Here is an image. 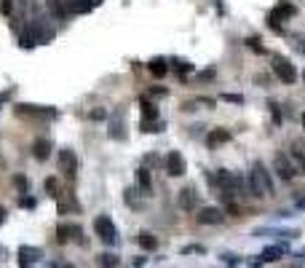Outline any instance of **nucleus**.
<instances>
[{
  "instance_id": "obj_1",
  "label": "nucleus",
  "mask_w": 305,
  "mask_h": 268,
  "mask_svg": "<svg viewBox=\"0 0 305 268\" xmlns=\"http://www.w3.org/2000/svg\"><path fill=\"white\" fill-rule=\"evenodd\" d=\"M94 231H97V236L105 244H110V247H113V244H118V231H115V223L107 215H99L97 220H94Z\"/></svg>"
},
{
  "instance_id": "obj_2",
  "label": "nucleus",
  "mask_w": 305,
  "mask_h": 268,
  "mask_svg": "<svg viewBox=\"0 0 305 268\" xmlns=\"http://www.w3.org/2000/svg\"><path fill=\"white\" fill-rule=\"evenodd\" d=\"M273 73H276V78L281 83H294L297 81V70L289 59L284 57H273Z\"/></svg>"
},
{
  "instance_id": "obj_3",
  "label": "nucleus",
  "mask_w": 305,
  "mask_h": 268,
  "mask_svg": "<svg viewBox=\"0 0 305 268\" xmlns=\"http://www.w3.org/2000/svg\"><path fill=\"white\" fill-rule=\"evenodd\" d=\"M294 17V6L292 3H281L278 9H273L268 14V27L273 33H281V19H292Z\"/></svg>"
},
{
  "instance_id": "obj_4",
  "label": "nucleus",
  "mask_w": 305,
  "mask_h": 268,
  "mask_svg": "<svg viewBox=\"0 0 305 268\" xmlns=\"http://www.w3.org/2000/svg\"><path fill=\"white\" fill-rule=\"evenodd\" d=\"M273 167H276V172H278V177L284 180V183H289L294 175H297V169H294V164L286 159V153H276L273 156Z\"/></svg>"
},
{
  "instance_id": "obj_5",
  "label": "nucleus",
  "mask_w": 305,
  "mask_h": 268,
  "mask_svg": "<svg viewBox=\"0 0 305 268\" xmlns=\"http://www.w3.org/2000/svg\"><path fill=\"white\" fill-rule=\"evenodd\" d=\"M252 172H254L257 183L262 185V191H265V196H273V193H276V188H273V177H270V172H268V167H265L262 161H254V167H252Z\"/></svg>"
},
{
  "instance_id": "obj_6",
  "label": "nucleus",
  "mask_w": 305,
  "mask_h": 268,
  "mask_svg": "<svg viewBox=\"0 0 305 268\" xmlns=\"http://www.w3.org/2000/svg\"><path fill=\"white\" fill-rule=\"evenodd\" d=\"M75 169H78V159H75V153L73 151H59V172L65 177H75Z\"/></svg>"
},
{
  "instance_id": "obj_7",
  "label": "nucleus",
  "mask_w": 305,
  "mask_h": 268,
  "mask_svg": "<svg viewBox=\"0 0 305 268\" xmlns=\"http://www.w3.org/2000/svg\"><path fill=\"white\" fill-rule=\"evenodd\" d=\"M195 220H198L201 225H220L225 215H222V209H217V207H203L198 215H195Z\"/></svg>"
},
{
  "instance_id": "obj_8",
  "label": "nucleus",
  "mask_w": 305,
  "mask_h": 268,
  "mask_svg": "<svg viewBox=\"0 0 305 268\" xmlns=\"http://www.w3.org/2000/svg\"><path fill=\"white\" fill-rule=\"evenodd\" d=\"M166 172L171 177H182L185 175V159H182V153H179V151H171L166 156Z\"/></svg>"
},
{
  "instance_id": "obj_9",
  "label": "nucleus",
  "mask_w": 305,
  "mask_h": 268,
  "mask_svg": "<svg viewBox=\"0 0 305 268\" xmlns=\"http://www.w3.org/2000/svg\"><path fill=\"white\" fill-rule=\"evenodd\" d=\"M70 239H81V228L73 225V223H62L57 228V241L59 244H67Z\"/></svg>"
},
{
  "instance_id": "obj_10",
  "label": "nucleus",
  "mask_w": 305,
  "mask_h": 268,
  "mask_svg": "<svg viewBox=\"0 0 305 268\" xmlns=\"http://www.w3.org/2000/svg\"><path fill=\"white\" fill-rule=\"evenodd\" d=\"M33 156L38 161H46L51 156V140H46V137H41V140H35L33 143Z\"/></svg>"
},
{
  "instance_id": "obj_11",
  "label": "nucleus",
  "mask_w": 305,
  "mask_h": 268,
  "mask_svg": "<svg viewBox=\"0 0 305 268\" xmlns=\"http://www.w3.org/2000/svg\"><path fill=\"white\" fill-rule=\"evenodd\" d=\"M177 201H179V207H182V209H195V204H198V193H195L193 188H182Z\"/></svg>"
},
{
  "instance_id": "obj_12",
  "label": "nucleus",
  "mask_w": 305,
  "mask_h": 268,
  "mask_svg": "<svg viewBox=\"0 0 305 268\" xmlns=\"http://www.w3.org/2000/svg\"><path fill=\"white\" fill-rule=\"evenodd\" d=\"M246 196H252L254 201H260L265 191H262V185L257 183V177H254V172H249V177H246Z\"/></svg>"
},
{
  "instance_id": "obj_13",
  "label": "nucleus",
  "mask_w": 305,
  "mask_h": 268,
  "mask_svg": "<svg viewBox=\"0 0 305 268\" xmlns=\"http://www.w3.org/2000/svg\"><path fill=\"white\" fill-rule=\"evenodd\" d=\"M17 113L19 115H33V118H49V115H54V110H41L35 105H17Z\"/></svg>"
},
{
  "instance_id": "obj_14",
  "label": "nucleus",
  "mask_w": 305,
  "mask_h": 268,
  "mask_svg": "<svg viewBox=\"0 0 305 268\" xmlns=\"http://www.w3.org/2000/svg\"><path fill=\"white\" fill-rule=\"evenodd\" d=\"M228 140H230V131H228V129H214V131H209L206 145H209V148H217V145L228 143Z\"/></svg>"
},
{
  "instance_id": "obj_15",
  "label": "nucleus",
  "mask_w": 305,
  "mask_h": 268,
  "mask_svg": "<svg viewBox=\"0 0 305 268\" xmlns=\"http://www.w3.org/2000/svg\"><path fill=\"white\" fill-rule=\"evenodd\" d=\"M147 70H150V75H155V78H163L169 73V65H166V59L163 57H155V59H150V65H147Z\"/></svg>"
},
{
  "instance_id": "obj_16",
  "label": "nucleus",
  "mask_w": 305,
  "mask_h": 268,
  "mask_svg": "<svg viewBox=\"0 0 305 268\" xmlns=\"http://www.w3.org/2000/svg\"><path fill=\"white\" fill-rule=\"evenodd\" d=\"M139 107H142V121H158V107H155L150 99H142Z\"/></svg>"
},
{
  "instance_id": "obj_17",
  "label": "nucleus",
  "mask_w": 305,
  "mask_h": 268,
  "mask_svg": "<svg viewBox=\"0 0 305 268\" xmlns=\"http://www.w3.org/2000/svg\"><path fill=\"white\" fill-rule=\"evenodd\" d=\"M139 247H142V249H147V252H153V249H158V239H155V236L153 233H147V231H142V233H139Z\"/></svg>"
},
{
  "instance_id": "obj_18",
  "label": "nucleus",
  "mask_w": 305,
  "mask_h": 268,
  "mask_svg": "<svg viewBox=\"0 0 305 268\" xmlns=\"http://www.w3.org/2000/svg\"><path fill=\"white\" fill-rule=\"evenodd\" d=\"M284 252H286V247H268V249L262 252L260 260H262V263H276V260H281Z\"/></svg>"
},
{
  "instance_id": "obj_19",
  "label": "nucleus",
  "mask_w": 305,
  "mask_h": 268,
  "mask_svg": "<svg viewBox=\"0 0 305 268\" xmlns=\"http://www.w3.org/2000/svg\"><path fill=\"white\" fill-rule=\"evenodd\" d=\"M137 183H139V188H142L145 193H150V188H153V180H150V172H147L145 167H142V169H137Z\"/></svg>"
},
{
  "instance_id": "obj_20",
  "label": "nucleus",
  "mask_w": 305,
  "mask_h": 268,
  "mask_svg": "<svg viewBox=\"0 0 305 268\" xmlns=\"http://www.w3.org/2000/svg\"><path fill=\"white\" fill-rule=\"evenodd\" d=\"M46 6H49V11H51L57 19H65V17H67V11H65V6H62V0H46Z\"/></svg>"
},
{
  "instance_id": "obj_21",
  "label": "nucleus",
  "mask_w": 305,
  "mask_h": 268,
  "mask_svg": "<svg viewBox=\"0 0 305 268\" xmlns=\"http://www.w3.org/2000/svg\"><path fill=\"white\" fill-rule=\"evenodd\" d=\"M118 255H113V252H105V255H99V265L102 268H118Z\"/></svg>"
},
{
  "instance_id": "obj_22",
  "label": "nucleus",
  "mask_w": 305,
  "mask_h": 268,
  "mask_svg": "<svg viewBox=\"0 0 305 268\" xmlns=\"http://www.w3.org/2000/svg\"><path fill=\"white\" fill-rule=\"evenodd\" d=\"M110 137H113V140H123V137H126V134H123L121 121H113V123H110Z\"/></svg>"
},
{
  "instance_id": "obj_23",
  "label": "nucleus",
  "mask_w": 305,
  "mask_h": 268,
  "mask_svg": "<svg viewBox=\"0 0 305 268\" xmlns=\"http://www.w3.org/2000/svg\"><path fill=\"white\" fill-rule=\"evenodd\" d=\"M161 129H163L161 121H142V131H150L153 134V131H161Z\"/></svg>"
},
{
  "instance_id": "obj_24",
  "label": "nucleus",
  "mask_w": 305,
  "mask_h": 268,
  "mask_svg": "<svg viewBox=\"0 0 305 268\" xmlns=\"http://www.w3.org/2000/svg\"><path fill=\"white\" fill-rule=\"evenodd\" d=\"M22 255L25 257H30V260H41V249H30V247H22Z\"/></svg>"
},
{
  "instance_id": "obj_25",
  "label": "nucleus",
  "mask_w": 305,
  "mask_h": 268,
  "mask_svg": "<svg viewBox=\"0 0 305 268\" xmlns=\"http://www.w3.org/2000/svg\"><path fill=\"white\" fill-rule=\"evenodd\" d=\"M14 185H17L22 193H27V177H25V175H17V177H14Z\"/></svg>"
},
{
  "instance_id": "obj_26",
  "label": "nucleus",
  "mask_w": 305,
  "mask_h": 268,
  "mask_svg": "<svg viewBox=\"0 0 305 268\" xmlns=\"http://www.w3.org/2000/svg\"><path fill=\"white\" fill-rule=\"evenodd\" d=\"M57 188H59V185H57V180H54V177L46 180V191H49V196H59V193H57Z\"/></svg>"
},
{
  "instance_id": "obj_27",
  "label": "nucleus",
  "mask_w": 305,
  "mask_h": 268,
  "mask_svg": "<svg viewBox=\"0 0 305 268\" xmlns=\"http://www.w3.org/2000/svg\"><path fill=\"white\" fill-rule=\"evenodd\" d=\"M177 70H179V75H185V73H190V70H193V65H190V62H177Z\"/></svg>"
},
{
  "instance_id": "obj_28",
  "label": "nucleus",
  "mask_w": 305,
  "mask_h": 268,
  "mask_svg": "<svg viewBox=\"0 0 305 268\" xmlns=\"http://www.w3.org/2000/svg\"><path fill=\"white\" fill-rule=\"evenodd\" d=\"M14 11V0H3L0 3V14H11Z\"/></svg>"
},
{
  "instance_id": "obj_29",
  "label": "nucleus",
  "mask_w": 305,
  "mask_h": 268,
  "mask_svg": "<svg viewBox=\"0 0 305 268\" xmlns=\"http://www.w3.org/2000/svg\"><path fill=\"white\" fill-rule=\"evenodd\" d=\"M246 46H249V49H254L257 54H262V46H260V41H257V38H249Z\"/></svg>"
},
{
  "instance_id": "obj_30",
  "label": "nucleus",
  "mask_w": 305,
  "mask_h": 268,
  "mask_svg": "<svg viewBox=\"0 0 305 268\" xmlns=\"http://www.w3.org/2000/svg\"><path fill=\"white\" fill-rule=\"evenodd\" d=\"M222 99H225V102H244V97H241V94H222Z\"/></svg>"
},
{
  "instance_id": "obj_31",
  "label": "nucleus",
  "mask_w": 305,
  "mask_h": 268,
  "mask_svg": "<svg viewBox=\"0 0 305 268\" xmlns=\"http://www.w3.org/2000/svg\"><path fill=\"white\" fill-rule=\"evenodd\" d=\"M89 115L94 118V121H102V118H105V110H91Z\"/></svg>"
},
{
  "instance_id": "obj_32",
  "label": "nucleus",
  "mask_w": 305,
  "mask_h": 268,
  "mask_svg": "<svg viewBox=\"0 0 305 268\" xmlns=\"http://www.w3.org/2000/svg\"><path fill=\"white\" fill-rule=\"evenodd\" d=\"M22 207H25V209H33V207H35V201L30 199V196H25V199H22Z\"/></svg>"
},
{
  "instance_id": "obj_33",
  "label": "nucleus",
  "mask_w": 305,
  "mask_h": 268,
  "mask_svg": "<svg viewBox=\"0 0 305 268\" xmlns=\"http://www.w3.org/2000/svg\"><path fill=\"white\" fill-rule=\"evenodd\" d=\"M209 78H214V70H206V73H201V81H209Z\"/></svg>"
},
{
  "instance_id": "obj_34",
  "label": "nucleus",
  "mask_w": 305,
  "mask_h": 268,
  "mask_svg": "<svg viewBox=\"0 0 305 268\" xmlns=\"http://www.w3.org/2000/svg\"><path fill=\"white\" fill-rule=\"evenodd\" d=\"M54 268H75V265H70V263H59V265H54Z\"/></svg>"
},
{
  "instance_id": "obj_35",
  "label": "nucleus",
  "mask_w": 305,
  "mask_h": 268,
  "mask_svg": "<svg viewBox=\"0 0 305 268\" xmlns=\"http://www.w3.org/2000/svg\"><path fill=\"white\" fill-rule=\"evenodd\" d=\"M3 220H6V209L0 207V223H3Z\"/></svg>"
},
{
  "instance_id": "obj_36",
  "label": "nucleus",
  "mask_w": 305,
  "mask_h": 268,
  "mask_svg": "<svg viewBox=\"0 0 305 268\" xmlns=\"http://www.w3.org/2000/svg\"><path fill=\"white\" fill-rule=\"evenodd\" d=\"M302 129H305V113H302Z\"/></svg>"
},
{
  "instance_id": "obj_37",
  "label": "nucleus",
  "mask_w": 305,
  "mask_h": 268,
  "mask_svg": "<svg viewBox=\"0 0 305 268\" xmlns=\"http://www.w3.org/2000/svg\"><path fill=\"white\" fill-rule=\"evenodd\" d=\"M302 81H305V73H302Z\"/></svg>"
}]
</instances>
